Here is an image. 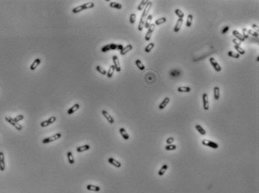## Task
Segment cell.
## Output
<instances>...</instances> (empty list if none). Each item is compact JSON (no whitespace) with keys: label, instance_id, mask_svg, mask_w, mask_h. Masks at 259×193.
Segmentation results:
<instances>
[{"label":"cell","instance_id":"obj_51","mask_svg":"<svg viewBox=\"0 0 259 193\" xmlns=\"http://www.w3.org/2000/svg\"><path fill=\"white\" fill-rule=\"evenodd\" d=\"M259 61V58L258 57V58H257V61Z\"/></svg>","mask_w":259,"mask_h":193},{"label":"cell","instance_id":"obj_22","mask_svg":"<svg viewBox=\"0 0 259 193\" xmlns=\"http://www.w3.org/2000/svg\"><path fill=\"white\" fill-rule=\"evenodd\" d=\"M90 148V145H82V146H80V147H77L76 150H77V152H78V153H82V152H84V151L88 150Z\"/></svg>","mask_w":259,"mask_h":193},{"label":"cell","instance_id":"obj_10","mask_svg":"<svg viewBox=\"0 0 259 193\" xmlns=\"http://www.w3.org/2000/svg\"><path fill=\"white\" fill-rule=\"evenodd\" d=\"M202 100H203V108L204 110H208L209 108V100H208V95L207 93H204L202 95Z\"/></svg>","mask_w":259,"mask_h":193},{"label":"cell","instance_id":"obj_15","mask_svg":"<svg viewBox=\"0 0 259 193\" xmlns=\"http://www.w3.org/2000/svg\"><path fill=\"white\" fill-rule=\"evenodd\" d=\"M170 103V98L169 97H165L163 100H162V102L159 104V106H158V109H160V110H163L167 106V104Z\"/></svg>","mask_w":259,"mask_h":193},{"label":"cell","instance_id":"obj_48","mask_svg":"<svg viewBox=\"0 0 259 193\" xmlns=\"http://www.w3.org/2000/svg\"><path fill=\"white\" fill-rule=\"evenodd\" d=\"M229 29H230V27L229 26H226L222 30V34H225V33H227L228 32V31L229 30Z\"/></svg>","mask_w":259,"mask_h":193},{"label":"cell","instance_id":"obj_4","mask_svg":"<svg viewBox=\"0 0 259 193\" xmlns=\"http://www.w3.org/2000/svg\"><path fill=\"white\" fill-rule=\"evenodd\" d=\"M61 136H62V134L60 133H58L54 134L53 136H52L51 137L44 139L42 140V142L44 144H48V143H50V142H54L56 140H58L59 138H61Z\"/></svg>","mask_w":259,"mask_h":193},{"label":"cell","instance_id":"obj_20","mask_svg":"<svg viewBox=\"0 0 259 193\" xmlns=\"http://www.w3.org/2000/svg\"><path fill=\"white\" fill-rule=\"evenodd\" d=\"M87 189L89 191H93V192H99L101 190V188L98 186H95V185H92V184H89L87 186Z\"/></svg>","mask_w":259,"mask_h":193},{"label":"cell","instance_id":"obj_1","mask_svg":"<svg viewBox=\"0 0 259 193\" xmlns=\"http://www.w3.org/2000/svg\"><path fill=\"white\" fill-rule=\"evenodd\" d=\"M153 6V2H150L147 3V5H146V7L144 8V12L141 17V19H140V22H139V24H138V31L140 32H142L144 28V24H145V21H146V19L149 14V12Z\"/></svg>","mask_w":259,"mask_h":193},{"label":"cell","instance_id":"obj_38","mask_svg":"<svg viewBox=\"0 0 259 193\" xmlns=\"http://www.w3.org/2000/svg\"><path fill=\"white\" fill-rule=\"evenodd\" d=\"M175 14H176L177 16L179 17V19H183V18L184 17V16H185L184 13H183L180 9H179V8H177V9L175 10Z\"/></svg>","mask_w":259,"mask_h":193},{"label":"cell","instance_id":"obj_35","mask_svg":"<svg viewBox=\"0 0 259 193\" xmlns=\"http://www.w3.org/2000/svg\"><path fill=\"white\" fill-rule=\"evenodd\" d=\"M228 55L231 58H237V59L240 58V55L237 52H234L233 51H229L228 52Z\"/></svg>","mask_w":259,"mask_h":193},{"label":"cell","instance_id":"obj_33","mask_svg":"<svg viewBox=\"0 0 259 193\" xmlns=\"http://www.w3.org/2000/svg\"><path fill=\"white\" fill-rule=\"evenodd\" d=\"M82 11H84V8H83V5H79V6H77V7H75V8H74L72 9V12H73L74 14L80 13V12H81Z\"/></svg>","mask_w":259,"mask_h":193},{"label":"cell","instance_id":"obj_39","mask_svg":"<svg viewBox=\"0 0 259 193\" xmlns=\"http://www.w3.org/2000/svg\"><path fill=\"white\" fill-rule=\"evenodd\" d=\"M234 49L237 50V52H238V54H239L240 55H244V54H245V50L242 48V47H240V46L234 45Z\"/></svg>","mask_w":259,"mask_h":193},{"label":"cell","instance_id":"obj_28","mask_svg":"<svg viewBox=\"0 0 259 193\" xmlns=\"http://www.w3.org/2000/svg\"><path fill=\"white\" fill-rule=\"evenodd\" d=\"M195 129H196L197 131H198L201 135H202V136H205V135L207 134L206 130H205L201 125H199V124H196V125H195Z\"/></svg>","mask_w":259,"mask_h":193},{"label":"cell","instance_id":"obj_21","mask_svg":"<svg viewBox=\"0 0 259 193\" xmlns=\"http://www.w3.org/2000/svg\"><path fill=\"white\" fill-rule=\"evenodd\" d=\"M80 108V104L79 103H75L73 106H71L68 110V115H71L73 113H74L77 110H78Z\"/></svg>","mask_w":259,"mask_h":193},{"label":"cell","instance_id":"obj_45","mask_svg":"<svg viewBox=\"0 0 259 193\" xmlns=\"http://www.w3.org/2000/svg\"><path fill=\"white\" fill-rule=\"evenodd\" d=\"M24 118V116L23 115H17V116H16L14 118V120L16 121V122H19V121H22L23 119Z\"/></svg>","mask_w":259,"mask_h":193},{"label":"cell","instance_id":"obj_32","mask_svg":"<svg viewBox=\"0 0 259 193\" xmlns=\"http://www.w3.org/2000/svg\"><path fill=\"white\" fill-rule=\"evenodd\" d=\"M114 71H115V67H114L113 65H111V66L110 67L108 71L107 72V76L108 78H111V77L113 76V73H114Z\"/></svg>","mask_w":259,"mask_h":193},{"label":"cell","instance_id":"obj_8","mask_svg":"<svg viewBox=\"0 0 259 193\" xmlns=\"http://www.w3.org/2000/svg\"><path fill=\"white\" fill-rule=\"evenodd\" d=\"M113 66L115 67V70H116L117 72H120L121 71V66H120V63H119V60L118 56L113 55Z\"/></svg>","mask_w":259,"mask_h":193},{"label":"cell","instance_id":"obj_19","mask_svg":"<svg viewBox=\"0 0 259 193\" xmlns=\"http://www.w3.org/2000/svg\"><path fill=\"white\" fill-rule=\"evenodd\" d=\"M119 133L121 134L122 137L125 139V140H128L129 139V135L128 134V133L126 132V130H125V128L123 127H121L119 129Z\"/></svg>","mask_w":259,"mask_h":193},{"label":"cell","instance_id":"obj_6","mask_svg":"<svg viewBox=\"0 0 259 193\" xmlns=\"http://www.w3.org/2000/svg\"><path fill=\"white\" fill-rule=\"evenodd\" d=\"M209 62L210 64H212V67L214 68V70L217 72H220L222 70V67L220 66V64L216 61V60L213 58V57H211L209 58Z\"/></svg>","mask_w":259,"mask_h":193},{"label":"cell","instance_id":"obj_3","mask_svg":"<svg viewBox=\"0 0 259 193\" xmlns=\"http://www.w3.org/2000/svg\"><path fill=\"white\" fill-rule=\"evenodd\" d=\"M5 121H6L7 122H8L10 124H11L14 128H16V130H19V131L22 130V126H21L20 124H18L17 122H16V121L14 120V118H12L11 117H10V116H5Z\"/></svg>","mask_w":259,"mask_h":193},{"label":"cell","instance_id":"obj_16","mask_svg":"<svg viewBox=\"0 0 259 193\" xmlns=\"http://www.w3.org/2000/svg\"><path fill=\"white\" fill-rule=\"evenodd\" d=\"M132 48H133V47H132V44H128V45H127L126 47H123V48L121 50H120V55H125V54H127L128 52H130L132 49Z\"/></svg>","mask_w":259,"mask_h":193},{"label":"cell","instance_id":"obj_12","mask_svg":"<svg viewBox=\"0 0 259 193\" xmlns=\"http://www.w3.org/2000/svg\"><path fill=\"white\" fill-rule=\"evenodd\" d=\"M107 161H108V162H109L110 164H111L112 165H113V166H115V167H116V168H120V167L122 166V164H121L118 160L115 159L113 158V157L108 158Z\"/></svg>","mask_w":259,"mask_h":193},{"label":"cell","instance_id":"obj_14","mask_svg":"<svg viewBox=\"0 0 259 193\" xmlns=\"http://www.w3.org/2000/svg\"><path fill=\"white\" fill-rule=\"evenodd\" d=\"M232 35L236 38V39H237L238 41H240V42H243L245 41V39L243 38V36L242 35V34H240L238 31L237 30H233L232 32Z\"/></svg>","mask_w":259,"mask_h":193},{"label":"cell","instance_id":"obj_40","mask_svg":"<svg viewBox=\"0 0 259 193\" xmlns=\"http://www.w3.org/2000/svg\"><path fill=\"white\" fill-rule=\"evenodd\" d=\"M96 70H97V71H98L99 73H100L101 74H102V75H107V71L104 69L102 67L98 65V66H96Z\"/></svg>","mask_w":259,"mask_h":193},{"label":"cell","instance_id":"obj_37","mask_svg":"<svg viewBox=\"0 0 259 193\" xmlns=\"http://www.w3.org/2000/svg\"><path fill=\"white\" fill-rule=\"evenodd\" d=\"M83 8H84V10H87V9H90V8H93L94 6H95V4L92 2H87V3H85L83 5Z\"/></svg>","mask_w":259,"mask_h":193},{"label":"cell","instance_id":"obj_50","mask_svg":"<svg viewBox=\"0 0 259 193\" xmlns=\"http://www.w3.org/2000/svg\"><path fill=\"white\" fill-rule=\"evenodd\" d=\"M233 42H234V44L237 45V46H240V45H241V42H240V41H238L237 39H236V38L233 39Z\"/></svg>","mask_w":259,"mask_h":193},{"label":"cell","instance_id":"obj_31","mask_svg":"<svg viewBox=\"0 0 259 193\" xmlns=\"http://www.w3.org/2000/svg\"><path fill=\"white\" fill-rule=\"evenodd\" d=\"M67 157H68V162L71 164V165H73L74 164V156H73V154L71 151H68L67 152Z\"/></svg>","mask_w":259,"mask_h":193},{"label":"cell","instance_id":"obj_29","mask_svg":"<svg viewBox=\"0 0 259 193\" xmlns=\"http://www.w3.org/2000/svg\"><path fill=\"white\" fill-rule=\"evenodd\" d=\"M135 64H136V66L138 67V68L140 70H145V66H144V64L141 62V60H139V59H137L136 61H135Z\"/></svg>","mask_w":259,"mask_h":193},{"label":"cell","instance_id":"obj_2","mask_svg":"<svg viewBox=\"0 0 259 193\" xmlns=\"http://www.w3.org/2000/svg\"><path fill=\"white\" fill-rule=\"evenodd\" d=\"M124 47L122 44H109L105 45L102 48V52H106L110 50H121Z\"/></svg>","mask_w":259,"mask_h":193},{"label":"cell","instance_id":"obj_17","mask_svg":"<svg viewBox=\"0 0 259 193\" xmlns=\"http://www.w3.org/2000/svg\"><path fill=\"white\" fill-rule=\"evenodd\" d=\"M183 23V19H178V20H177L175 26H174V32H178L180 30Z\"/></svg>","mask_w":259,"mask_h":193},{"label":"cell","instance_id":"obj_26","mask_svg":"<svg viewBox=\"0 0 259 193\" xmlns=\"http://www.w3.org/2000/svg\"><path fill=\"white\" fill-rule=\"evenodd\" d=\"M149 2L148 0H143L141 2V3L139 4V5L138 6V11H141L144 9V8L146 7V5H147V3Z\"/></svg>","mask_w":259,"mask_h":193},{"label":"cell","instance_id":"obj_43","mask_svg":"<svg viewBox=\"0 0 259 193\" xmlns=\"http://www.w3.org/2000/svg\"><path fill=\"white\" fill-rule=\"evenodd\" d=\"M135 20H136V14L132 13L131 15H130V17H129V22L131 24H134L135 23Z\"/></svg>","mask_w":259,"mask_h":193},{"label":"cell","instance_id":"obj_49","mask_svg":"<svg viewBox=\"0 0 259 193\" xmlns=\"http://www.w3.org/2000/svg\"><path fill=\"white\" fill-rule=\"evenodd\" d=\"M252 30L254 29V31L255 32H258V30H259V29H258V26H257V25H255V24H252Z\"/></svg>","mask_w":259,"mask_h":193},{"label":"cell","instance_id":"obj_41","mask_svg":"<svg viewBox=\"0 0 259 193\" xmlns=\"http://www.w3.org/2000/svg\"><path fill=\"white\" fill-rule=\"evenodd\" d=\"M154 46H155V44H154V43H150V44H148L147 47H146V48H145V49H144V51L146 52H150V51L153 49V47H154Z\"/></svg>","mask_w":259,"mask_h":193},{"label":"cell","instance_id":"obj_7","mask_svg":"<svg viewBox=\"0 0 259 193\" xmlns=\"http://www.w3.org/2000/svg\"><path fill=\"white\" fill-rule=\"evenodd\" d=\"M202 145L209 147H211V148H213V149L219 148V145L217 143H215L212 141H210V140H207V139H204L202 141Z\"/></svg>","mask_w":259,"mask_h":193},{"label":"cell","instance_id":"obj_24","mask_svg":"<svg viewBox=\"0 0 259 193\" xmlns=\"http://www.w3.org/2000/svg\"><path fill=\"white\" fill-rule=\"evenodd\" d=\"M152 20H153V15L152 14H149L146 19V21H145V24H144V27L146 29H149V27L151 25V22H152Z\"/></svg>","mask_w":259,"mask_h":193},{"label":"cell","instance_id":"obj_27","mask_svg":"<svg viewBox=\"0 0 259 193\" xmlns=\"http://www.w3.org/2000/svg\"><path fill=\"white\" fill-rule=\"evenodd\" d=\"M177 91L180 93H188L191 91V88L189 86H181L177 88Z\"/></svg>","mask_w":259,"mask_h":193},{"label":"cell","instance_id":"obj_30","mask_svg":"<svg viewBox=\"0 0 259 193\" xmlns=\"http://www.w3.org/2000/svg\"><path fill=\"white\" fill-rule=\"evenodd\" d=\"M167 168H168V165H162L161 168H160V170L158 171V176H163L164 174V173L166 172V171L167 170Z\"/></svg>","mask_w":259,"mask_h":193},{"label":"cell","instance_id":"obj_13","mask_svg":"<svg viewBox=\"0 0 259 193\" xmlns=\"http://www.w3.org/2000/svg\"><path fill=\"white\" fill-rule=\"evenodd\" d=\"M5 169V156H4V153L0 151V171H3Z\"/></svg>","mask_w":259,"mask_h":193},{"label":"cell","instance_id":"obj_9","mask_svg":"<svg viewBox=\"0 0 259 193\" xmlns=\"http://www.w3.org/2000/svg\"><path fill=\"white\" fill-rule=\"evenodd\" d=\"M56 120V118L55 116H52L49 119H48L47 121H44L42 122H41V127H46L48 126H49L50 124H52L53 123H54Z\"/></svg>","mask_w":259,"mask_h":193},{"label":"cell","instance_id":"obj_42","mask_svg":"<svg viewBox=\"0 0 259 193\" xmlns=\"http://www.w3.org/2000/svg\"><path fill=\"white\" fill-rule=\"evenodd\" d=\"M247 33H248V35H252V36H254V37H258V32H255L254 30H252V29H247Z\"/></svg>","mask_w":259,"mask_h":193},{"label":"cell","instance_id":"obj_18","mask_svg":"<svg viewBox=\"0 0 259 193\" xmlns=\"http://www.w3.org/2000/svg\"><path fill=\"white\" fill-rule=\"evenodd\" d=\"M41 62V60L40 58H36V59L32 62V64L30 65V70H35L37 68V67L40 64Z\"/></svg>","mask_w":259,"mask_h":193},{"label":"cell","instance_id":"obj_11","mask_svg":"<svg viewBox=\"0 0 259 193\" xmlns=\"http://www.w3.org/2000/svg\"><path fill=\"white\" fill-rule=\"evenodd\" d=\"M102 115H103V116L106 118V120L108 121V123L109 124H113V123H114V119L113 118V117L106 111V110H102Z\"/></svg>","mask_w":259,"mask_h":193},{"label":"cell","instance_id":"obj_36","mask_svg":"<svg viewBox=\"0 0 259 193\" xmlns=\"http://www.w3.org/2000/svg\"><path fill=\"white\" fill-rule=\"evenodd\" d=\"M192 20H193V15L192 14H189L186 20V26L187 27H191L192 24Z\"/></svg>","mask_w":259,"mask_h":193},{"label":"cell","instance_id":"obj_23","mask_svg":"<svg viewBox=\"0 0 259 193\" xmlns=\"http://www.w3.org/2000/svg\"><path fill=\"white\" fill-rule=\"evenodd\" d=\"M213 94H214V99L215 100H219V96H220V90L218 86H215L213 88Z\"/></svg>","mask_w":259,"mask_h":193},{"label":"cell","instance_id":"obj_34","mask_svg":"<svg viewBox=\"0 0 259 193\" xmlns=\"http://www.w3.org/2000/svg\"><path fill=\"white\" fill-rule=\"evenodd\" d=\"M166 21H167L166 17H161V18H158V20H155L154 24H155V26H160V25L164 23Z\"/></svg>","mask_w":259,"mask_h":193},{"label":"cell","instance_id":"obj_44","mask_svg":"<svg viewBox=\"0 0 259 193\" xmlns=\"http://www.w3.org/2000/svg\"><path fill=\"white\" fill-rule=\"evenodd\" d=\"M177 149V146L175 145H167L165 146V150H174Z\"/></svg>","mask_w":259,"mask_h":193},{"label":"cell","instance_id":"obj_47","mask_svg":"<svg viewBox=\"0 0 259 193\" xmlns=\"http://www.w3.org/2000/svg\"><path fill=\"white\" fill-rule=\"evenodd\" d=\"M174 142V139L173 137H170V138L167 139V140H166V142L167 145H172V143Z\"/></svg>","mask_w":259,"mask_h":193},{"label":"cell","instance_id":"obj_46","mask_svg":"<svg viewBox=\"0 0 259 193\" xmlns=\"http://www.w3.org/2000/svg\"><path fill=\"white\" fill-rule=\"evenodd\" d=\"M246 31H247V29H246V28H243V35H242L243 36V38H244L245 40L249 38V35L246 33Z\"/></svg>","mask_w":259,"mask_h":193},{"label":"cell","instance_id":"obj_5","mask_svg":"<svg viewBox=\"0 0 259 193\" xmlns=\"http://www.w3.org/2000/svg\"><path fill=\"white\" fill-rule=\"evenodd\" d=\"M155 24H154V23H151V25H150V26L149 27L148 31H147V34H146V35H145V41H149L151 39L152 35H153V32H154V30H155Z\"/></svg>","mask_w":259,"mask_h":193},{"label":"cell","instance_id":"obj_25","mask_svg":"<svg viewBox=\"0 0 259 193\" xmlns=\"http://www.w3.org/2000/svg\"><path fill=\"white\" fill-rule=\"evenodd\" d=\"M110 8H115V9L120 10V9H122V5L120 3H118V2H110Z\"/></svg>","mask_w":259,"mask_h":193}]
</instances>
